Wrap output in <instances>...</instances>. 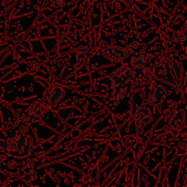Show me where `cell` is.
Segmentation results:
<instances>
[{
	"instance_id": "6da1fadb",
	"label": "cell",
	"mask_w": 187,
	"mask_h": 187,
	"mask_svg": "<svg viewBox=\"0 0 187 187\" xmlns=\"http://www.w3.org/2000/svg\"><path fill=\"white\" fill-rule=\"evenodd\" d=\"M185 106L181 102H172L168 109L163 110V119L167 121L170 128L179 131L184 126Z\"/></svg>"
},
{
	"instance_id": "7a4b0ae2",
	"label": "cell",
	"mask_w": 187,
	"mask_h": 187,
	"mask_svg": "<svg viewBox=\"0 0 187 187\" xmlns=\"http://www.w3.org/2000/svg\"><path fill=\"white\" fill-rule=\"evenodd\" d=\"M110 88L114 86H120L128 88L135 82L134 71L130 68L122 66L116 68L114 71H112L110 75Z\"/></svg>"
},
{
	"instance_id": "3957f363",
	"label": "cell",
	"mask_w": 187,
	"mask_h": 187,
	"mask_svg": "<svg viewBox=\"0 0 187 187\" xmlns=\"http://www.w3.org/2000/svg\"><path fill=\"white\" fill-rule=\"evenodd\" d=\"M152 121V115L149 108L145 106H140L136 110L134 117L131 121L133 129L137 133L143 131L144 128Z\"/></svg>"
},
{
	"instance_id": "277c9868",
	"label": "cell",
	"mask_w": 187,
	"mask_h": 187,
	"mask_svg": "<svg viewBox=\"0 0 187 187\" xmlns=\"http://www.w3.org/2000/svg\"><path fill=\"white\" fill-rule=\"evenodd\" d=\"M142 45H140L137 42L131 44L128 46V49L130 51L131 56V64L133 68V71L135 70H141V69H147V61H146V56L143 54L142 49Z\"/></svg>"
},
{
	"instance_id": "5b68a950",
	"label": "cell",
	"mask_w": 187,
	"mask_h": 187,
	"mask_svg": "<svg viewBox=\"0 0 187 187\" xmlns=\"http://www.w3.org/2000/svg\"><path fill=\"white\" fill-rule=\"evenodd\" d=\"M101 54L107 60L113 61H121L129 57L130 51L126 47L117 46H106L101 49Z\"/></svg>"
},
{
	"instance_id": "8992f818",
	"label": "cell",
	"mask_w": 187,
	"mask_h": 187,
	"mask_svg": "<svg viewBox=\"0 0 187 187\" xmlns=\"http://www.w3.org/2000/svg\"><path fill=\"white\" fill-rule=\"evenodd\" d=\"M168 93L169 91L164 87L154 82L152 84L151 89H150L147 102L151 106H158L164 100Z\"/></svg>"
},
{
	"instance_id": "52a82bcc",
	"label": "cell",
	"mask_w": 187,
	"mask_h": 187,
	"mask_svg": "<svg viewBox=\"0 0 187 187\" xmlns=\"http://www.w3.org/2000/svg\"><path fill=\"white\" fill-rule=\"evenodd\" d=\"M16 138V152L28 153L33 150L32 139L28 134H19Z\"/></svg>"
},
{
	"instance_id": "ba28073f",
	"label": "cell",
	"mask_w": 187,
	"mask_h": 187,
	"mask_svg": "<svg viewBox=\"0 0 187 187\" xmlns=\"http://www.w3.org/2000/svg\"><path fill=\"white\" fill-rule=\"evenodd\" d=\"M169 72L171 73V76L173 77V81L176 82V84L180 85L182 82V79H183V77H184V69L181 64L176 60H174V58L171 60L170 61V71Z\"/></svg>"
},
{
	"instance_id": "9c48e42d",
	"label": "cell",
	"mask_w": 187,
	"mask_h": 187,
	"mask_svg": "<svg viewBox=\"0 0 187 187\" xmlns=\"http://www.w3.org/2000/svg\"><path fill=\"white\" fill-rule=\"evenodd\" d=\"M64 96H65V90L60 87H55L47 95V100L50 104H56L64 98Z\"/></svg>"
},
{
	"instance_id": "30bf717a",
	"label": "cell",
	"mask_w": 187,
	"mask_h": 187,
	"mask_svg": "<svg viewBox=\"0 0 187 187\" xmlns=\"http://www.w3.org/2000/svg\"><path fill=\"white\" fill-rule=\"evenodd\" d=\"M76 60L79 64H86L90 58V50L86 46L79 47L76 50Z\"/></svg>"
},
{
	"instance_id": "8fae6325",
	"label": "cell",
	"mask_w": 187,
	"mask_h": 187,
	"mask_svg": "<svg viewBox=\"0 0 187 187\" xmlns=\"http://www.w3.org/2000/svg\"><path fill=\"white\" fill-rule=\"evenodd\" d=\"M170 71V63L165 60H157L153 67V72L156 75H166Z\"/></svg>"
},
{
	"instance_id": "7c38bea8",
	"label": "cell",
	"mask_w": 187,
	"mask_h": 187,
	"mask_svg": "<svg viewBox=\"0 0 187 187\" xmlns=\"http://www.w3.org/2000/svg\"><path fill=\"white\" fill-rule=\"evenodd\" d=\"M127 89L124 87H120V86H114L111 88V95L115 100H123L127 96Z\"/></svg>"
},
{
	"instance_id": "4fadbf2b",
	"label": "cell",
	"mask_w": 187,
	"mask_h": 187,
	"mask_svg": "<svg viewBox=\"0 0 187 187\" xmlns=\"http://www.w3.org/2000/svg\"><path fill=\"white\" fill-rule=\"evenodd\" d=\"M44 112V107L40 103H36L31 107L30 110L28 112V117H29L30 119H35L37 117L40 116Z\"/></svg>"
},
{
	"instance_id": "5bb4252c",
	"label": "cell",
	"mask_w": 187,
	"mask_h": 187,
	"mask_svg": "<svg viewBox=\"0 0 187 187\" xmlns=\"http://www.w3.org/2000/svg\"><path fill=\"white\" fill-rule=\"evenodd\" d=\"M147 69H141V70L134 71V78L136 81H142L147 78Z\"/></svg>"
},
{
	"instance_id": "9a60e30c",
	"label": "cell",
	"mask_w": 187,
	"mask_h": 187,
	"mask_svg": "<svg viewBox=\"0 0 187 187\" xmlns=\"http://www.w3.org/2000/svg\"><path fill=\"white\" fill-rule=\"evenodd\" d=\"M187 39V31H186V26H184V28H182V31H180V37H179V41L180 42H184Z\"/></svg>"
},
{
	"instance_id": "2e32d148",
	"label": "cell",
	"mask_w": 187,
	"mask_h": 187,
	"mask_svg": "<svg viewBox=\"0 0 187 187\" xmlns=\"http://www.w3.org/2000/svg\"><path fill=\"white\" fill-rule=\"evenodd\" d=\"M18 163V160H10V161L7 163V167H8L9 169H14V168L17 167Z\"/></svg>"
},
{
	"instance_id": "e0dca14e",
	"label": "cell",
	"mask_w": 187,
	"mask_h": 187,
	"mask_svg": "<svg viewBox=\"0 0 187 187\" xmlns=\"http://www.w3.org/2000/svg\"><path fill=\"white\" fill-rule=\"evenodd\" d=\"M7 147V142L3 140V139H0V152H4L6 150Z\"/></svg>"
},
{
	"instance_id": "ac0fdd59",
	"label": "cell",
	"mask_w": 187,
	"mask_h": 187,
	"mask_svg": "<svg viewBox=\"0 0 187 187\" xmlns=\"http://www.w3.org/2000/svg\"><path fill=\"white\" fill-rule=\"evenodd\" d=\"M179 37H180V31H175L174 33L173 34V37H172L173 41H174V42L179 41Z\"/></svg>"
},
{
	"instance_id": "d6986e66",
	"label": "cell",
	"mask_w": 187,
	"mask_h": 187,
	"mask_svg": "<svg viewBox=\"0 0 187 187\" xmlns=\"http://www.w3.org/2000/svg\"><path fill=\"white\" fill-rule=\"evenodd\" d=\"M56 6L58 7H63L65 6V2L64 0H56Z\"/></svg>"
},
{
	"instance_id": "ffe728a7",
	"label": "cell",
	"mask_w": 187,
	"mask_h": 187,
	"mask_svg": "<svg viewBox=\"0 0 187 187\" xmlns=\"http://www.w3.org/2000/svg\"><path fill=\"white\" fill-rule=\"evenodd\" d=\"M178 147L181 150H183V151H185V149H186V142H180L178 144Z\"/></svg>"
},
{
	"instance_id": "44dd1931",
	"label": "cell",
	"mask_w": 187,
	"mask_h": 187,
	"mask_svg": "<svg viewBox=\"0 0 187 187\" xmlns=\"http://www.w3.org/2000/svg\"><path fill=\"white\" fill-rule=\"evenodd\" d=\"M36 174V170L33 168H30L28 170V176H32V175H35Z\"/></svg>"
},
{
	"instance_id": "7402d4cb",
	"label": "cell",
	"mask_w": 187,
	"mask_h": 187,
	"mask_svg": "<svg viewBox=\"0 0 187 187\" xmlns=\"http://www.w3.org/2000/svg\"><path fill=\"white\" fill-rule=\"evenodd\" d=\"M37 175L35 174V175H32V176H28V180L29 181H31V182H36L37 181Z\"/></svg>"
},
{
	"instance_id": "603a6c76",
	"label": "cell",
	"mask_w": 187,
	"mask_h": 187,
	"mask_svg": "<svg viewBox=\"0 0 187 187\" xmlns=\"http://www.w3.org/2000/svg\"><path fill=\"white\" fill-rule=\"evenodd\" d=\"M2 167V163H0V168Z\"/></svg>"
},
{
	"instance_id": "cb8c5ba5",
	"label": "cell",
	"mask_w": 187,
	"mask_h": 187,
	"mask_svg": "<svg viewBox=\"0 0 187 187\" xmlns=\"http://www.w3.org/2000/svg\"><path fill=\"white\" fill-rule=\"evenodd\" d=\"M10 1H17V0H10Z\"/></svg>"
}]
</instances>
